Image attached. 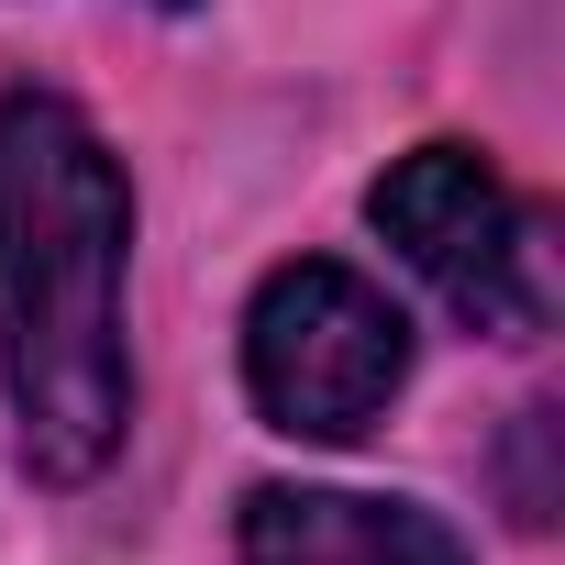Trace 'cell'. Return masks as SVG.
I'll use <instances>...</instances> for the list:
<instances>
[{
	"label": "cell",
	"mask_w": 565,
	"mask_h": 565,
	"mask_svg": "<svg viewBox=\"0 0 565 565\" xmlns=\"http://www.w3.org/2000/svg\"><path fill=\"white\" fill-rule=\"evenodd\" d=\"M411 377V322L388 289H366L355 266L300 255L277 266L244 311V388L277 433L300 444H355Z\"/></svg>",
	"instance_id": "2"
},
{
	"label": "cell",
	"mask_w": 565,
	"mask_h": 565,
	"mask_svg": "<svg viewBox=\"0 0 565 565\" xmlns=\"http://www.w3.org/2000/svg\"><path fill=\"white\" fill-rule=\"evenodd\" d=\"M244 565H466V543H455L422 499L255 488V499H244Z\"/></svg>",
	"instance_id": "4"
},
{
	"label": "cell",
	"mask_w": 565,
	"mask_h": 565,
	"mask_svg": "<svg viewBox=\"0 0 565 565\" xmlns=\"http://www.w3.org/2000/svg\"><path fill=\"white\" fill-rule=\"evenodd\" d=\"M167 12H178V0H167Z\"/></svg>",
	"instance_id": "5"
},
{
	"label": "cell",
	"mask_w": 565,
	"mask_h": 565,
	"mask_svg": "<svg viewBox=\"0 0 565 565\" xmlns=\"http://www.w3.org/2000/svg\"><path fill=\"white\" fill-rule=\"evenodd\" d=\"M377 233L399 244V266L444 311H466L477 333H532L543 322V277H532V222L499 189V167L477 145H411L377 178Z\"/></svg>",
	"instance_id": "3"
},
{
	"label": "cell",
	"mask_w": 565,
	"mask_h": 565,
	"mask_svg": "<svg viewBox=\"0 0 565 565\" xmlns=\"http://www.w3.org/2000/svg\"><path fill=\"white\" fill-rule=\"evenodd\" d=\"M122 266V156L56 89H12L0 100V388H12V444L45 488L100 477L134 422Z\"/></svg>",
	"instance_id": "1"
}]
</instances>
